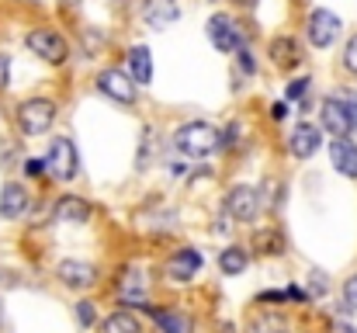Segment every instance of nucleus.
I'll list each match as a JSON object with an SVG mask.
<instances>
[{
    "mask_svg": "<svg viewBox=\"0 0 357 333\" xmlns=\"http://www.w3.org/2000/svg\"><path fill=\"white\" fill-rule=\"evenodd\" d=\"M219 139H222V132L208 121H184L174 128V149L181 156H191V160L212 156L219 149Z\"/></svg>",
    "mask_w": 357,
    "mask_h": 333,
    "instance_id": "obj_1",
    "label": "nucleus"
},
{
    "mask_svg": "<svg viewBox=\"0 0 357 333\" xmlns=\"http://www.w3.org/2000/svg\"><path fill=\"white\" fill-rule=\"evenodd\" d=\"M24 45H28L31 56H38V59L49 63V66H63V63L70 59V42H66L56 28H49V24L31 28V31L24 35Z\"/></svg>",
    "mask_w": 357,
    "mask_h": 333,
    "instance_id": "obj_2",
    "label": "nucleus"
},
{
    "mask_svg": "<svg viewBox=\"0 0 357 333\" xmlns=\"http://www.w3.org/2000/svg\"><path fill=\"white\" fill-rule=\"evenodd\" d=\"M56 114H59L56 101H49V98H28V101H21L14 108V121H17V128L24 135H42V132L52 128Z\"/></svg>",
    "mask_w": 357,
    "mask_h": 333,
    "instance_id": "obj_3",
    "label": "nucleus"
},
{
    "mask_svg": "<svg viewBox=\"0 0 357 333\" xmlns=\"http://www.w3.org/2000/svg\"><path fill=\"white\" fill-rule=\"evenodd\" d=\"M42 160H45V174H52V177L63 181V184L80 174V153H77V146H73L70 135H56V139L49 142V153H45Z\"/></svg>",
    "mask_w": 357,
    "mask_h": 333,
    "instance_id": "obj_4",
    "label": "nucleus"
},
{
    "mask_svg": "<svg viewBox=\"0 0 357 333\" xmlns=\"http://www.w3.org/2000/svg\"><path fill=\"white\" fill-rule=\"evenodd\" d=\"M319 121H323L326 135H333V139H351L357 132V118L351 114V105H347L344 94H333V98L323 101Z\"/></svg>",
    "mask_w": 357,
    "mask_h": 333,
    "instance_id": "obj_5",
    "label": "nucleus"
},
{
    "mask_svg": "<svg viewBox=\"0 0 357 333\" xmlns=\"http://www.w3.org/2000/svg\"><path fill=\"white\" fill-rule=\"evenodd\" d=\"M340 31H344L340 17H337L333 10H326V7H316V10L309 14V21H305V38H309V45H316V49H330V45L340 38Z\"/></svg>",
    "mask_w": 357,
    "mask_h": 333,
    "instance_id": "obj_6",
    "label": "nucleus"
},
{
    "mask_svg": "<svg viewBox=\"0 0 357 333\" xmlns=\"http://www.w3.org/2000/svg\"><path fill=\"white\" fill-rule=\"evenodd\" d=\"M56 278L63 288H73V292H87L98 285V267L91 260H77V257H66L56 264Z\"/></svg>",
    "mask_w": 357,
    "mask_h": 333,
    "instance_id": "obj_7",
    "label": "nucleus"
},
{
    "mask_svg": "<svg viewBox=\"0 0 357 333\" xmlns=\"http://www.w3.org/2000/svg\"><path fill=\"white\" fill-rule=\"evenodd\" d=\"M202 264H205V257H202L198 246H181V250H174V253L167 257L163 274H167L170 281H177V285H188V281L202 271Z\"/></svg>",
    "mask_w": 357,
    "mask_h": 333,
    "instance_id": "obj_8",
    "label": "nucleus"
},
{
    "mask_svg": "<svg viewBox=\"0 0 357 333\" xmlns=\"http://www.w3.org/2000/svg\"><path fill=\"white\" fill-rule=\"evenodd\" d=\"M260 212V191L250 184H233L226 191V216L236 222H253Z\"/></svg>",
    "mask_w": 357,
    "mask_h": 333,
    "instance_id": "obj_9",
    "label": "nucleus"
},
{
    "mask_svg": "<svg viewBox=\"0 0 357 333\" xmlns=\"http://www.w3.org/2000/svg\"><path fill=\"white\" fill-rule=\"evenodd\" d=\"M208 42L219 49V52H239L243 49V31L229 14H212L208 17Z\"/></svg>",
    "mask_w": 357,
    "mask_h": 333,
    "instance_id": "obj_10",
    "label": "nucleus"
},
{
    "mask_svg": "<svg viewBox=\"0 0 357 333\" xmlns=\"http://www.w3.org/2000/svg\"><path fill=\"white\" fill-rule=\"evenodd\" d=\"M98 91L119 105H132L139 98V87L132 84V77L125 70H101L98 73Z\"/></svg>",
    "mask_w": 357,
    "mask_h": 333,
    "instance_id": "obj_11",
    "label": "nucleus"
},
{
    "mask_svg": "<svg viewBox=\"0 0 357 333\" xmlns=\"http://www.w3.org/2000/svg\"><path fill=\"white\" fill-rule=\"evenodd\" d=\"M28 209H31V191L21 181H7L0 188V219L17 222L28 216Z\"/></svg>",
    "mask_w": 357,
    "mask_h": 333,
    "instance_id": "obj_12",
    "label": "nucleus"
},
{
    "mask_svg": "<svg viewBox=\"0 0 357 333\" xmlns=\"http://www.w3.org/2000/svg\"><path fill=\"white\" fill-rule=\"evenodd\" d=\"M319 146H323V128L312 125V121H298V125L291 128V135H288V149H291V156H298V160L316 156Z\"/></svg>",
    "mask_w": 357,
    "mask_h": 333,
    "instance_id": "obj_13",
    "label": "nucleus"
},
{
    "mask_svg": "<svg viewBox=\"0 0 357 333\" xmlns=\"http://www.w3.org/2000/svg\"><path fill=\"white\" fill-rule=\"evenodd\" d=\"M142 21L153 31H167L170 24L181 21V3L177 0H146L142 3Z\"/></svg>",
    "mask_w": 357,
    "mask_h": 333,
    "instance_id": "obj_14",
    "label": "nucleus"
},
{
    "mask_svg": "<svg viewBox=\"0 0 357 333\" xmlns=\"http://www.w3.org/2000/svg\"><path fill=\"white\" fill-rule=\"evenodd\" d=\"M52 216H56V222H66V225H87L91 216H94V209H91V202L80 198V195H59Z\"/></svg>",
    "mask_w": 357,
    "mask_h": 333,
    "instance_id": "obj_15",
    "label": "nucleus"
},
{
    "mask_svg": "<svg viewBox=\"0 0 357 333\" xmlns=\"http://www.w3.org/2000/svg\"><path fill=\"white\" fill-rule=\"evenodd\" d=\"M139 309H146L156 320V333H195V320L188 313H181V309H156L149 302L139 306Z\"/></svg>",
    "mask_w": 357,
    "mask_h": 333,
    "instance_id": "obj_16",
    "label": "nucleus"
},
{
    "mask_svg": "<svg viewBox=\"0 0 357 333\" xmlns=\"http://www.w3.org/2000/svg\"><path fill=\"white\" fill-rule=\"evenodd\" d=\"M125 73L132 77V84L135 87H149L153 84V56H149V49L146 45H132L128 52H125Z\"/></svg>",
    "mask_w": 357,
    "mask_h": 333,
    "instance_id": "obj_17",
    "label": "nucleus"
},
{
    "mask_svg": "<svg viewBox=\"0 0 357 333\" xmlns=\"http://www.w3.org/2000/svg\"><path fill=\"white\" fill-rule=\"evenodd\" d=\"M146 295H149V278H146V271H139V267L125 271V278L119 281L121 306H146Z\"/></svg>",
    "mask_w": 357,
    "mask_h": 333,
    "instance_id": "obj_18",
    "label": "nucleus"
},
{
    "mask_svg": "<svg viewBox=\"0 0 357 333\" xmlns=\"http://www.w3.org/2000/svg\"><path fill=\"white\" fill-rule=\"evenodd\" d=\"M330 160H333V167L344 177H354L357 181V142L354 139H333L330 142Z\"/></svg>",
    "mask_w": 357,
    "mask_h": 333,
    "instance_id": "obj_19",
    "label": "nucleus"
},
{
    "mask_svg": "<svg viewBox=\"0 0 357 333\" xmlns=\"http://www.w3.org/2000/svg\"><path fill=\"white\" fill-rule=\"evenodd\" d=\"M298 59H302V52H298V42L295 38H288V35L271 38V63L278 70H291V66H298Z\"/></svg>",
    "mask_w": 357,
    "mask_h": 333,
    "instance_id": "obj_20",
    "label": "nucleus"
},
{
    "mask_svg": "<svg viewBox=\"0 0 357 333\" xmlns=\"http://www.w3.org/2000/svg\"><path fill=\"white\" fill-rule=\"evenodd\" d=\"M246 267H250V253H246L243 246H226V250L219 253V271H222L226 278H239Z\"/></svg>",
    "mask_w": 357,
    "mask_h": 333,
    "instance_id": "obj_21",
    "label": "nucleus"
},
{
    "mask_svg": "<svg viewBox=\"0 0 357 333\" xmlns=\"http://www.w3.org/2000/svg\"><path fill=\"white\" fill-rule=\"evenodd\" d=\"M101 333H142V323H139V316H132V313H112L105 323H101Z\"/></svg>",
    "mask_w": 357,
    "mask_h": 333,
    "instance_id": "obj_22",
    "label": "nucleus"
},
{
    "mask_svg": "<svg viewBox=\"0 0 357 333\" xmlns=\"http://www.w3.org/2000/svg\"><path fill=\"white\" fill-rule=\"evenodd\" d=\"M253 250H260V253H284V236H281V229H260L257 236H253Z\"/></svg>",
    "mask_w": 357,
    "mask_h": 333,
    "instance_id": "obj_23",
    "label": "nucleus"
},
{
    "mask_svg": "<svg viewBox=\"0 0 357 333\" xmlns=\"http://www.w3.org/2000/svg\"><path fill=\"white\" fill-rule=\"evenodd\" d=\"M250 330L253 333H284L288 330V320L281 316V313H257V320L250 323Z\"/></svg>",
    "mask_w": 357,
    "mask_h": 333,
    "instance_id": "obj_24",
    "label": "nucleus"
},
{
    "mask_svg": "<svg viewBox=\"0 0 357 333\" xmlns=\"http://www.w3.org/2000/svg\"><path fill=\"white\" fill-rule=\"evenodd\" d=\"M340 299H344V309H347V313H357V271L347 278V281H344Z\"/></svg>",
    "mask_w": 357,
    "mask_h": 333,
    "instance_id": "obj_25",
    "label": "nucleus"
},
{
    "mask_svg": "<svg viewBox=\"0 0 357 333\" xmlns=\"http://www.w3.org/2000/svg\"><path fill=\"white\" fill-rule=\"evenodd\" d=\"M326 292H330V278L323 271H312L309 274V299H323Z\"/></svg>",
    "mask_w": 357,
    "mask_h": 333,
    "instance_id": "obj_26",
    "label": "nucleus"
},
{
    "mask_svg": "<svg viewBox=\"0 0 357 333\" xmlns=\"http://www.w3.org/2000/svg\"><path fill=\"white\" fill-rule=\"evenodd\" d=\"M94 320H98L94 302H91V299H80V302H77V323H80V327H94Z\"/></svg>",
    "mask_w": 357,
    "mask_h": 333,
    "instance_id": "obj_27",
    "label": "nucleus"
},
{
    "mask_svg": "<svg viewBox=\"0 0 357 333\" xmlns=\"http://www.w3.org/2000/svg\"><path fill=\"white\" fill-rule=\"evenodd\" d=\"M309 84H312L309 77H298V80H291V84H288V91H284V94H288V101H302V98L309 94Z\"/></svg>",
    "mask_w": 357,
    "mask_h": 333,
    "instance_id": "obj_28",
    "label": "nucleus"
},
{
    "mask_svg": "<svg viewBox=\"0 0 357 333\" xmlns=\"http://www.w3.org/2000/svg\"><path fill=\"white\" fill-rule=\"evenodd\" d=\"M344 70L357 73V31L347 38V49H344Z\"/></svg>",
    "mask_w": 357,
    "mask_h": 333,
    "instance_id": "obj_29",
    "label": "nucleus"
},
{
    "mask_svg": "<svg viewBox=\"0 0 357 333\" xmlns=\"http://www.w3.org/2000/svg\"><path fill=\"white\" fill-rule=\"evenodd\" d=\"M236 63H239V70H243L246 77H253V73H257V63H253V52H250V49H239Z\"/></svg>",
    "mask_w": 357,
    "mask_h": 333,
    "instance_id": "obj_30",
    "label": "nucleus"
},
{
    "mask_svg": "<svg viewBox=\"0 0 357 333\" xmlns=\"http://www.w3.org/2000/svg\"><path fill=\"white\" fill-rule=\"evenodd\" d=\"M7 87H10V56L0 52V91H7Z\"/></svg>",
    "mask_w": 357,
    "mask_h": 333,
    "instance_id": "obj_31",
    "label": "nucleus"
},
{
    "mask_svg": "<svg viewBox=\"0 0 357 333\" xmlns=\"http://www.w3.org/2000/svg\"><path fill=\"white\" fill-rule=\"evenodd\" d=\"M24 174H28V177H42V174H45V160H35V156L24 160Z\"/></svg>",
    "mask_w": 357,
    "mask_h": 333,
    "instance_id": "obj_32",
    "label": "nucleus"
},
{
    "mask_svg": "<svg viewBox=\"0 0 357 333\" xmlns=\"http://www.w3.org/2000/svg\"><path fill=\"white\" fill-rule=\"evenodd\" d=\"M284 292H288V299H295V302H312V299H309V292H305V288H298V285H288Z\"/></svg>",
    "mask_w": 357,
    "mask_h": 333,
    "instance_id": "obj_33",
    "label": "nucleus"
},
{
    "mask_svg": "<svg viewBox=\"0 0 357 333\" xmlns=\"http://www.w3.org/2000/svg\"><path fill=\"white\" fill-rule=\"evenodd\" d=\"M260 302H288V292H260Z\"/></svg>",
    "mask_w": 357,
    "mask_h": 333,
    "instance_id": "obj_34",
    "label": "nucleus"
},
{
    "mask_svg": "<svg viewBox=\"0 0 357 333\" xmlns=\"http://www.w3.org/2000/svg\"><path fill=\"white\" fill-rule=\"evenodd\" d=\"M284 114H288V105H284V101L271 105V118H274V121H284Z\"/></svg>",
    "mask_w": 357,
    "mask_h": 333,
    "instance_id": "obj_35",
    "label": "nucleus"
},
{
    "mask_svg": "<svg viewBox=\"0 0 357 333\" xmlns=\"http://www.w3.org/2000/svg\"><path fill=\"white\" fill-rule=\"evenodd\" d=\"M233 3H236V7H243V10H253V7H257V0H233Z\"/></svg>",
    "mask_w": 357,
    "mask_h": 333,
    "instance_id": "obj_36",
    "label": "nucleus"
},
{
    "mask_svg": "<svg viewBox=\"0 0 357 333\" xmlns=\"http://www.w3.org/2000/svg\"><path fill=\"white\" fill-rule=\"evenodd\" d=\"M59 3H63V7H66V10H73V7H80V3H84V0H59Z\"/></svg>",
    "mask_w": 357,
    "mask_h": 333,
    "instance_id": "obj_37",
    "label": "nucleus"
},
{
    "mask_svg": "<svg viewBox=\"0 0 357 333\" xmlns=\"http://www.w3.org/2000/svg\"><path fill=\"white\" fill-rule=\"evenodd\" d=\"M340 330H344V333H357V327H351V323H344Z\"/></svg>",
    "mask_w": 357,
    "mask_h": 333,
    "instance_id": "obj_38",
    "label": "nucleus"
},
{
    "mask_svg": "<svg viewBox=\"0 0 357 333\" xmlns=\"http://www.w3.org/2000/svg\"><path fill=\"white\" fill-rule=\"evenodd\" d=\"M222 333H233V327H229V323H222Z\"/></svg>",
    "mask_w": 357,
    "mask_h": 333,
    "instance_id": "obj_39",
    "label": "nucleus"
}]
</instances>
